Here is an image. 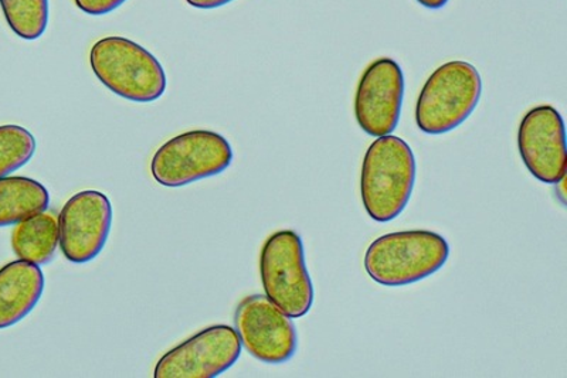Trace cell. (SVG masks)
Wrapping results in <instances>:
<instances>
[{
	"label": "cell",
	"instance_id": "cell-1",
	"mask_svg": "<svg viewBox=\"0 0 567 378\" xmlns=\"http://www.w3.org/2000/svg\"><path fill=\"white\" fill-rule=\"evenodd\" d=\"M416 158L406 140L399 136H381L369 146L361 174L364 210L378 223H389L403 213L414 183Z\"/></svg>",
	"mask_w": 567,
	"mask_h": 378
},
{
	"label": "cell",
	"instance_id": "cell-2",
	"mask_svg": "<svg viewBox=\"0 0 567 378\" xmlns=\"http://www.w3.org/2000/svg\"><path fill=\"white\" fill-rule=\"evenodd\" d=\"M450 245L443 235L429 230L398 231L379 237L368 246L363 265L382 286H406L429 279L443 269Z\"/></svg>",
	"mask_w": 567,
	"mask_h": 378
},
{
	"label": "cell",
	"instance_id": "cell-3",
	"mask_svg": "<svg viewBox=\"0 0 567 378\" xmlns=\"http://www.w3.org/2000/svg\"><path fill=\"white\" fill-rule=\"evenodd\" d=\"M90 65L104 87L133 103H155L168 87L159 60L126 38L109 36L95 42L90 52Z\"/></svg>",
	"mask_w": 567,
	"mask_h": 378
},
{
	"label": "cell",
	"instance_id": "cell-4",
	"mask_svg": "<svg viewBox=\"0 0 567 378\" xmlns=\"http://www.w3.org/2000/svg\"><path fill=\"white\" fill-rule=\"evenodd\" d=\"M483 94V80L473 64L454 60L434 70L420 91L416 124L422 133H452L474 113Z\"/></svg>",
	"mask_w": 567,
	"mask_h": 378
},
{
	"label": "cell",
	"instance_id": "cell-5",
	"mask_svg": "<svg viewBox=\"0 0 567 378\" xmlns=\"http://www.w3.org/2000/svg\"><path fill=\"white\" fill-rule=\"evenodd\" d=\"M260 276L268 300L291 319L311 311L316 291L296 231L281 230L268 237L260 254Z\"/></svg>",
	"mask_w": 567,
	"mask_h": 378
},
{
	"label": "cell",
	"instance_id": "cell-6",
	"mask_svg": "<svg viewBox=\"0 0 567 378\" xmlns=\"http://www.w3.org/2000/svg\"><path fill=\"white\" fill-rule=\"evenodd\" d=\"M233 158L231 145L225 136L206 129L189 130L156 150L151 174L165 188H182L223 174L230 168Z\"/></svg>",
	"mask_w": 567,
	"mask_h": 378
},
{
	"label": "cell",
	"instance_id": "cell-7",
	"mask_svg": "<svg viewBox=\"0 0 567 378\" xmlns=\"http://www.w3.org/2000/svg\"><path fill=\"white\" fill-rule=\"evenodd\" d=\"M235 326L241 347L266 365H284L296 356L298 335L290 316L266 295L246 296L236 307Z\"/></svg>",
	"mask_w": 567,
	"mask_h": 378
},
{
	"label": "cell",
	"instance_id": "cell-8",
	"mask_svg": "<svg viewBox=\"0 0 567 378\" xmlns=\"http://www.w3.org/2000/svg\"><path fill=\"white\" fill-rule=\"evenodd\" d=\"M241 342L227 325L206 327L165 353L156 363L155 378H216L240 359Z\"/></svg>",
	"mask_w": 567,
	"mask_h": 378
},
{
	"label": "cell",
	"instance_id": "cell-9",
	"mask_svg": "<svg viewBox=\"0 0 567 378\" xmlns=\"http://www.w3.org/2000/svg\"><path fill=\"white\" fill-rule=\"evenodd\" d=\"M113 225V204L104 193L74 195L59 214V245L71 264H87L101 254Z\"/></svg>",
	"mask_w": 567,
	"mask_h": 378
},
{
	"label": "cell",
	"instance_id": "cell-10",
	"mask_svg": "<svg viewBox=\"0 0 567 378\" xmlns=\"http://www.w3.org/2000/svg\"><path fill=\"white\" fill-rule=\"evenodd\" d=\"M404 74L393 59L374 60L364 70L354 94V118L363 133L381 138L392 135L402 114Z\"/></svg>",
	"mask_w": 567,
	"mask_h": 378
},
{
	"label": "cell",
	"instance_id": "cell-11",
	"mask_svg": "<svg viewBox=\"0 0 567 378\" xmlns=\"http://www.w3.org/2000/svg\"><path fill=\"white\" fill-rule=\"evenodd\" d=\"M518 149L529 174L540 183L559 185L566 178L565 120L551 105L528 111L520 120Z\"/></svg>",
	"mask_w": 567,
	"mask_h": 378
},
{
	"label": "cell",
	"instance_id": "cell-12",
	"mask_svg": "<svg viewBox=\"0 0 567 378\" xmlns=\"http://www.w3.org/2000/svg\"><path fill=\"white\" fill-rule=\"evenodd\" d=\"M44 292V274L38 264L18 260L0 269V330L23 321Z\"/></svg>",
	"mask_w": 567,
	"mask_h": 378
},
{
	"label": "cell",
	"instance_id": "cell-13",
	"mask_svg": "<svg viewBox=\"0 0 567 378\" xmlns=\"http://www.w3.org/2000/svg\"><path fill=\"white\" fill-rule=\"evenodd\" d=\"M49 206V191L40 181L24 176L0 179V229L44 213Z\"/></svg>",
	"mask_w": 567,
	"mask_h": 378
},
{
	"label": "cell",
	"instance_id": "cell-14",
	"mask_svg": "<svg viewBox=\"0 0 567 378\" xmlns=\"http://www.w3.org/2000/svg\"><path fill=\"white\" fill-rule=\"evenodd\" d=\"M59 240V219H55L54 213L44 211L14 227L12 249L19 260L48 265L55 256Z\"/></svg>",
	"mask_w": 567,
	"mask_h": 378
},
{
	"label": "cell",
	"instance_id": "cell-15",
	"mask_svg": "<svg viewBox=\"0 0 567 378\" xmlns=\"http://www.w3.org/2000/svg\"><path fill=\"white\" fill-rule=\"evenodd\" d=\"M4 20L17 36L23 40H38L49 27V0H0Z\"/></svg>",
	"mask_w": 567,
	"mask_h": 378
},
{
	"label": "cell",
	"instance_id": "cell-16",
	"mask_svg": "<svg viewBox=\"0 0 567 378\" xmlns=\"http://www.w3.org/2000/svg\"><path fill=\"white\" fill-rule=\"evenodd\" d=\"M35 154L32 133L19 125H0V179L22 169Z\"/></svg>",
	"mask_w": 567,
	"mask_h": 378
},
{
	"label": "cell",
	"instance_id": "cell-17",
	"mask_svg": "<svg viewBox=\"0 0 567 378\" xmlns=\"http://www.w3.org/2000/svg\"><path fill=\"white\" fill-rule=\"evenodd\" d=\"M126 0H74L75 7L90 17H105L123 7Z\"/></svg>",
	"mask_w": 567,
	"mask_h": 378
},
{
	"label": "cell",
	"instance_id": "cell-18",
	"mask_svg": "<svg viewBox=\"0 0 567 378\" xmlns=\"http://www.w3.org/2000/svg\"><path fill=\"white\" fill-rule=\"evenodd\" d=\"M185 2L190 4L192 8L212 10L226 7V4L235 2V0H185Z\"/></svg>",
	"mask_w": 567,
	"mask_h": 378
},
{
	"label": "cell",
	"instance_id": "cell-19",
	"mask_svg": "<svg viewBox=\"0 0 567 378\" xmlns=\"http://www.w3.org/2000/svg\"><path fill=\"white\" fill-rule=\"evenodd\" d=\"M422 7L432 9V10H439L443 9L445 4L450 2V0H416Z\"/></svg>",
	"mask_w": 567,
	"mask_h": 378
}]
</instances>
